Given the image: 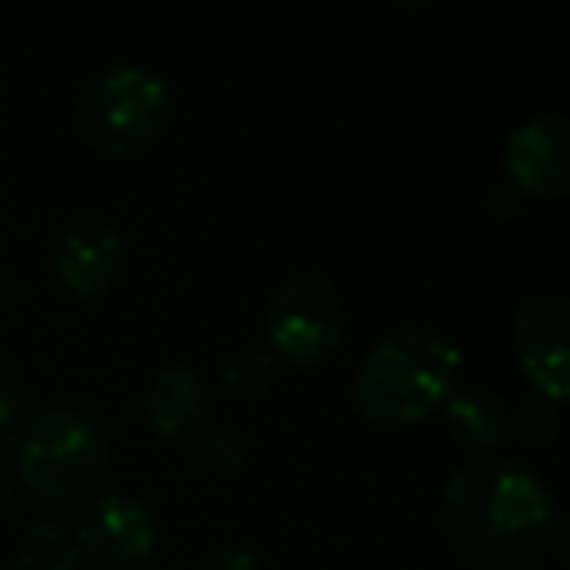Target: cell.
Instances as JSON below:
<instances>
[{"instance_id": "obj_1", "label": "cell", "mask_w": 570, "mask_h": 570, "mask_svg": "<svg viewBox=\"0 0 570 570\" xmlns=\"http://www.w3.org/2000/svg\"><path fill=\"white\" fill-rule=\"evenodd\" d=\"M445 531L465 559L492 570H528L551 531V497L520 465L473 461L445 481Z\"/></svg>"}, {"instance_id": "obj_2", "label": "cell", "mask_w": 570, "mask_h": 570, "mask_svg": "<svg viewBox=\"0 0 570 570\" xmlns=\"http://www.w3.org/2000/svg\"><path fill=\"white\" fill-rule=\"evenodd\" d=\"M461 380V352L430 328H403L380 341L356 375V406L375 422H419L450 403Z\"/></svg>"}, {"instance_id": "obj_3", "label": "cell", "mask_w": 570, "mask_h": 570, "mask_svg": "<svg viewBox=\"0 0 570 570\" xmlns=\"http://www.w3.org/2000/svg\"><path fill=\"white\" fill-rule=\"evenodd\" d=\"M20 476L51 508L90 500L106 481V442L90 419L75 411H48L20 442Z\"/></svg>"}, {"instance_id": "obj_4", "label": "cell", "mask_w": 570, "mask_h": 570, "mask_svg": "<svg viewBox=\"0 0 570 570\" xmlns=\"http://www.w3.org/2000/svg\"><path fill=\"white\" fill-rule=\"evenodd\" d=\"M168 87L145 67H110L79 98V129L95 149L129 157L165 129Z\"/></svg>"}, {"instance_id": "obj_5", "label": "cell", "mask_w": 570, "mask_h": 570, "mask_svg": "<svg viewBox=\"0 0 570 570\" xmlns=\"http://www.w3.org/2000/svg\"><path fill=\"white\" fill-rule=\"evenodd\" d=\"M344 313L333 285L313 274L285 282L266 309V341L277 360L294 367H313L336 348Z\"/></svg>"}, {"instance_id": "obj_6", "label": "cell", "mask_w": 570, "mask_h": 570, "mask_svg": "<svg viewBox=\"0 0 570 570\" xmlns=\"http://www.w3.org/2000/svg\"><path fill=\"white\" fill-rule=\"evenodd\" d=\"M567 344L570 309L562 297H531L515 317V352L547 403L559 406L567 399Z\"/></svg>"}, {"instance_id": "obj_7", "label": "cell", "mask_w": 570, "mask_h": 570, "mask_svg": "<svg viewBox=\"0 0 570 570\" xmlns=\"http://www.w3.org/2000/svg\"><path fill=\"white\" fill-rule=\"evenodd\" d=\"M153 515L145 512L137 500L129 497H102L82 512L79 531H75V547L87 554L90 562L106 570L134 567V562L149 559L153 551Z\"/></svg>"}, {"instance_id": "obj_8", "label": "cell", "mask_w": 570, "mask_h": 570, "mask_svg": "<svg viewBox=\"0 0 570 570\" xmlns=\"http://www.w3.org/2000/svg\"><path fill=\"white\" fill-rule=\"evenodd\" d=\"M508 176L531 196L559 199L570 188V134L562 118L523 121L504 149Z\"/></svg>"}, {"instance_id": "obj_9", "label": "cell", "mask_w": 570, "mask_h": 570, "mask_svg": "<svg viewBox=\"0 0 570 570\" xmlns=\"http://www.w3.org/2000/svg\"><path fill=\"white\" fill-rule=\"evenodd\" d=\"M51 266L67 294L95 302L110 289L121 266V238L114 235L106 223L98 219H75L71 227L59 235Z\"/></svg>"}, {"instance_id": "obj_10", "label": "cell", "mask_w": 570, "mask_h": 570, "mask_svg": "<svg viewBox=\"0 0 570 570\" xmlns=\"http://www.w3.org/2000/svg\"><path fill=\"white\" fill-rule=\"evenodd\" d=\"M199 414H204V383L191 367H165L145 391V419L153 434L180 438L188 426H196Z\"/></svg>"}, {"instance_id": "obj_11", "label": "cell", "mask_w": 570, "mask_h": 570, "mask_svg": "<svg viewBox=\"0 0 570 570\" xmlns=\"http://www.w3.org/2000/svg\"><path fill=\"white\" fill-rule=\"evenodd\" d=\"M445 419H450L453 438L465 450H492L508 430L504 399L492 395V391H461V395H450Z\"/></svg>"}, {"instance_id": "obj_12", "label": "cell", "mask_w": 570, "mask_h": 570, "mask_svg": "<svg viewBox=\"0 0 570 570\" xmlns=\"http://www.w3.org/2000/svg\"><path fill=\"white\" fill-rule=\"evenodd\" d=\"M20 567L24 570H75L79 567V547L56 523H36L20 543Z\"/></svg>"}, {"instance_id": "obj_13", "label": "cell", "mask_w": 570, "mask_h": 570, "mask_svg": "<svg viewBox=\"0 0 570 570\" xmlns=\"http://www.w3.org/2000/svg\"><path fill=\"white\" fill-rule=\"evenodd\" d=\"M554 422H559V411L547 399H531L520 414V434L528 438L531 445H551L554 442Z\"/></svg>"}, {"instance_id": "obj_14", "label": "cell", "mask_w": 570, "mask_h": 570, "mask_svg": "<svg viewBox=\"0 0 570 570\" xmlns=\"http://www.w3.org/2000/svg\"><path fill=\"white\" fill-rule=\"evenodd\" d=\"M266 375H269V360L258 356V352H243V356H235L227 364L223 380H227L230 387H238V391H258L262 383H266Z\"/></svg>"}, {"instance_id": "obj_15", "label": "cell", "mask_w": 570, "mask_h": 570, "mask_svg": "<svg viewBox=\"0 0 570 570\" xmlns=\"http://www.w3.org/2000/svg\"><path fill=\"white\" fill-rule=\"evenodd\" d=\"M20 411H24V391L9 372H0V426H9Z\"/></svg>"}, {"instance_id": "obj_16", "label": "cell", "mask_w": 570, "mask_h": 570, "mask_svg": "<svg viewBox=\"0 0 570 570\" xmlns=\"http://www.w3.org/2000/svg\"><path fill=\"white\" fill-rule=\"evenodd\" d=\"M204 570H254V554H246V551H223V554H215V559L207 562Z\"/></svg>"}, {"instance_id": "obj_17", "label": "cell", "mask_w": 570, "mask_h": 570, "mask_svg": "<svg viewBox=\"0 0 570 570\" xmlns=\"http://www.w3.org/2000/svg\"><path fill=\"white\" fill-rule=\"evenodd\" d=\"M4 500H9V484H4V473H0V508H4Z\"/></svg>"}]
</instances>
